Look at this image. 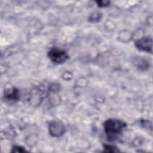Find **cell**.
I'll list each match as a JSON object with an SVG mask.
<instances>
[{
    "mask_svg": "<svg viewBox=\"0 0 153 153\" xmlns=\"http://www.w3.org/2000/svg\"><path fill=\"white\" fill-rule=\"evenodd\" d=\"M126 124L118 119H108L103 124L104 131L109 141H115L120 138L123 134Z\"/></svg>",
    "mask_w": 153,
    "mask_h": 153,
    "instance_id": "cell-1",
    "label": "cell"
},
{
    "mask_svg": "<svg viewBox=\"0 0 153 153\" xmlns=\"http://www.w3.org/2000/svg\"><path fill=\"white\" fill-rule=\"evenodd\" d=\"M105 149H107L108 152H117L118 151V150H117L116 148L114 146H112L111 145H105L104 146Z\"/></svg>",
    "mask_w": 153,
    "mask_h": 153,
    "instance_id": "cell-8",
    "label": "cell"
},
{
    "mask_svg": "<svg viewBox=\"0 0 153 153\" xmlns=\"http://www.w3.org/2000/svg\"><path fill=\"white\" fill-rule=\"evenodd\" d=\"M136 47L142 51L151 53L152 51V40L149 36L142 37L135 41Z\"/></svg>",
    "mask_w": 153,
    "mask_h": 153,
    "instance_id": "cell-3",
    "label": "cell"
},
{
    "mask_svg": "<svg viewBox=\"0 0 153 153\" xmlns=\"http://www.w3.org/2000/svg\"><path fill=\"white\" fill-rule=\"evenodd\" d=\"M48 131L52 136L59 137L65 133V128L61 122L52 121L48 124Z\"/></svg>",
    "mask_w": 153,
    "mask_h": 153,
    "instance_id": "cell-4",
    "label": "cell"
},
{
    "mask_svg": "<svg viewBox=\"0 0 153 153\" xmlns=\"http://www.w3.org/2000/svg\"><path fill=\"white\" fill-rule=\"evenodd\" d=\"M13 151H14V152H23V151H25V149H23V148L21 147V146H14L13 148Z\"/></svg>",
    "mask_w": 153,
    "mask_h": 153,
    "instance_id": "cell-9",
    "label": "cell"
},
{
    "mask_svg": "<svg viewBox=\"0 0 153 153\" xmlns=\"http://www.w3.org/2000/svg\"><path fill=\"white\" fill-rule=\"evenodd\" d=\"M48 57L50 60L56 64L64 63L69 57L66 51L57 47H53L48 51Z\"/></svg>",
    "mask_w": 153,
    "mask_h": 153,
    "instance_id": "cell-2",
    "label": "cell"
},
{
    "mask_svg": "<svg viewBox=\"0 0 153 153\" xmlns=\"http://www.w3.org/2000/svg\"><path fill=\"white\" fill-rule=\"evenodd\" d=\"M4 99L10 103L16 102L19 99V90L15 87L7 89L4 93Z\"/></svg>",
    "mask_w": 153,
    "mask_h": 153,
    "instance_id": "cell-5",
    "label": "cell"
},
{
    "mask_svg": "<svg viewBox=\"0 0 153 153\" xmlns=\"http://www.w3.org/2000/svg\"><path fill=\"white\" fill-rule=\"evenodd\" d=\"M96 3L100 7H105L109 5L110 2L108 1H96Z\"/></svg>",
    "mask_w": 153,
    "mask_h": 153,
    "instance_id": "cell-7",
    "label": "cell"
},
{
    "mask_svg": "<svg viewBox=\"0 0 153 153\" xmlns=\"http://www.w3.org/2000/svg\"><path fill=\"white\" fill-rule=\"evenodd\" d=\"M101 18V16H100V14L99 13H94L93 14H92L90 16V17L89 18L90 22H97L98 20H99Z\"/></svg>",
    "mask_w": 153,
    "mask_h": 153,
    "instance_id": "cell-6",
    "label": "cell"
}]
</instances>
